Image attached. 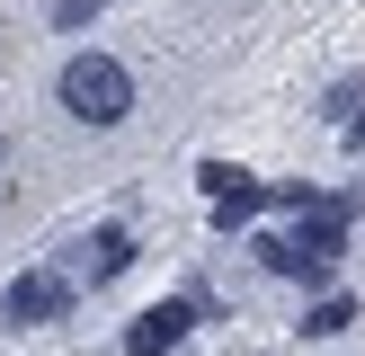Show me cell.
<instances>
[{"label": "cell", "instance_id": "6da1fadb", "mask_svg": "<svg viewBox=\"0 0 365 356\" xmlns=\"http://www.w3.org/2000/svg\"><path fill=\"white\" fill-rule=\"evenodd\" d=\"M53 89H63V116L89 125V134H107V125L134 116V71H125L116 53H71Z\"/></svg>", "mask_w": 365, "mask_h": 356}, {"label": "cell", "instance_id": "7a4b0ae2", "mask_svg": "<svg viewBox=\"0 0 365 356\" xmlns=\"http://www.w3.org/2000/svg\"><path fill=\"white\" fill-rule=\"evenodd\" d=\"M71 294H81V285H71L63 267H27V276H9V285H0V320H9V330L71 320Z\"/></svg>", "mask_w": 365, "mask_h": 356}, {"label": "cell", "instance_id": "3957f363", "mask_svg": "<svg viewBox=\"0 0 365 356\" xmlns=\"http://www.w3.org/2000/svg\"><path fill=\"white\" fill-rule=\"evenodd\" d=\"M196 178H205V214H214V231H241L250 214H267V205H277V187H259L241 160H205Z\"/></svg>", "mask_w": 365, "mask_h": 356}, {"label": "cell", "instance_id": "277c9868", "mask_svg": "<svg viewBox=\"0 0 365 356\" xmlns=\"http://www.w3.org/2000/svg\"><path fill=\"white\" fill-rule=\"evenodd\" d=\"M187 330H196V303H187V294H178V303H152V312L125 320V356H170Z\"/></svg>", "mask_w": 365, "mask_h": 356}, {"label": "cell", "instance_id": "5b68a950", "mask_svg": "<svg viewBox=\"0 0 365 356\" xmlns=\"http://www.w3.org/2000/svg\"><path fill=\"white\" fill-rule=\"evenodd\" d=\"M125 267H134V231H125V223H98V231L81 241V276L107 285V276H125Z\"/></svg>", "mask_w": 365, "mask_h": 356}, {"label": "cell", "instance_id": "8992f818", "mask_svg": "<svg viewBox=\"0 0 365 356\" xmlns=\"http://www.w3.org/2000/svg\"><path fill=\"white\" fill-rule=\"evenodd\" d=\"M294 330H303V338H339V330H356V294H321Z\"/></svg>", "mask_w": 365, "mask_h": 356}, {"label": "cell", "instance_id": "52a82bcc", "mask_svg": "<svg viewBox=\"0 0 365 356\" xmlns=\"http://www.w3.org/2000/svg\"><path fill=\"white\" fill-rule=\"evenodd\" d=\"M321 116H330L339 134H348V125L365 116V71H356V80H330V89H321Z\"/></svg>", "mask_w": 365, "mask_h": 356}, {"label": "cell", "instance_id": "ba28073f", "mask_svg": "<svg viewBox=\"0 0 365 356\" xmlns=\"http://www.w3.org/2000/svg\"><path fill=\"white\" fill-rule=\"evenodd\" d=\"M89 18H98V0H53V27H63V36L89 27Z\"/></svg>", "mask_w": 365, "mask_h": 356}, {"label": "cell", "instance_id": "9c48e42d", "mask_svg": "<svg viewBox=\"0 0 365 356\" xmlns=\"http://www.w3.org/2000/svg\"><path fill=\"white\" fill-rule=\"evenodd\" d=\"M348 142H356V152H365V116H356V125H348Z\"/></svg>", "mask_w": 365, "mask_h": 356}, {"label": "cell", "instance_id": "30bf717a", "mask_svg": "<svg viewBox=\"0 0 365 356\" xmlns=\"http://www.w3.org/2000/svg\"><path fill=\"white\" fill-rule=\"evenodd\" d=\"M0 160H9V134H0Z\"/></svg>", "mask_w": 365, "mask_h": 356}]
</instances>
